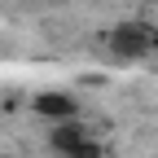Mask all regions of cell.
I'll return each mask as SVG.
<instances>
[{"label": "cell", "instance_id": "obj_1", "mask_svg": "<svg viewBox=\"0 0 158 158\" xmlns=\"http://www.w3.org/2000/svg\"><path fill=\"white\" fill-rule=\"evenodd\" d=\"M48 145L57 158H101V145L84 132L79 118H66V123H48Z\"/></svg>", "mask_w": 158, "mask_h": 158}, {"label": "cell", "instance_id": "obj_2", "mask_svg": "<svg viewBox=\"0 0 158 158\" xmlns=\"http://www.w3.org/2000/svg\"><path fill=\"white\" fill-rule=\"evenodd\" d=\"M154 40H158V31L149 22H118L110 31V53L123 57V62H141L154 53Z\"/></svg>", "mask_w": 158, "mask_h": 158}, {"label": "cell", "instance_id": "obj_3", "mask_svg": "<svg viewBox=\"0 0 158 158\" xmlns=\"http://www.w3.org/2000/svg\"><path fill=\"white\" fill-rule=\"evenodd\" d=\"M31 110L44 118V123H66V118H79V101L70 92H40L35 101H31Z\"/></svg>", "mask_w": 158, "mask_h": 158}, {"label": "cell", "instance_id": "obj_4", "mask_svg": "<svg viewBox=\"0 0 158 158\" xmlns=\"http://www.w3.org/2000/svg\"><path fill=\"white\" fill-rule=\"evenodd\" d=\"M0 158H18V154H0Z\"/></svg>", "mask_w": 158, "mask_h": 158}, {"label": "cell", "instance_id": "obj_5", "mask_svg": "<svg viewBox=\"0 0 158 158\" xmlns=\"http://www.w3.org/2000/svg\"><path fill=\"white\" fill-rule=\"evenodd\" d=\"M154 53H158V40H154Z\"/></svg>", "mask_w": 158, "mask_h": 158}]
</instances>
